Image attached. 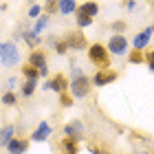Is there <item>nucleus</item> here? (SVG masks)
<instances>
[{
  "instance_id": "1",
  "label": "nucleus",
  "mask_w": 154,
  "mask_h": 154,
  "mask_svg": "<svg viewBox=\"0 0 154 154\" xmlns=\"http://www.w3.org/2000/svg\"><path fill=\"white\" fill-rule=\"evenodd\" d=\"M86 53H88V60L93 62L95 66L110 68V53H108L106 44H101V42H93V44L86 46Z\"/></svg>"
},
{
  "instance_id": "2",
  "label": "nucleus",
  "mask_w": 154,
  "mask_h": 154,
  "mask_svg": "<svg viewBox=\"0 0 154 154\" xmlns=\"http://www.w3.org/2000/svg\"><path fill=\"white\" fill-rule=\"evenodd\" d=\"M0 64L11 68L20 64V48L16 46L13 40H7V42H0Z\"/></svg>"
},
{
  "instance_id": "3",
  "label": "nucleus",
  "mask_w": 154,
  "mask_h": 154,
  "mask_svg": "<svg viewBox=\"0 0 154 154\" xmlns=\"http://www.w3.org/2000/svg\"><path fill=\"white\" fill-rule=\"evenodd\" d=\"M68 88H71V95L75 99H84V97H88V93L93 90V82H90V77H86L82 73V75H77V77L71 79Z\"/></svg>"
},
{
  "instance_id": "4",
  "label": "nucleus",
  "mask_w": 154,
  "mask_h": 154,
  "mask_svg": "<svg viewBox=\"0 0 154 154\" xmlns=\"http://www.w3.org/2000/svg\"><path fill=\"white\" fill-rule=\"evenodd\" d=\"M106 48H108L110 55H115V57H121V55H128V51H130V42H128V38H125L123 33H115V35L108 40Z\"/></svg>"
},
{
  "instance_id": "5",
  "label": "nucleus",
  "mask_w": 154,
  "mask_h": 154,
  "mask_svg": "<svg viewBox=\"0 0 154 154\" xmlns=\"http://www.w3.org/2000/svg\"><path fill=\"white\" fill-rule=\"evenodd\" d=\"M117 79H119V73L112 71V68H99V71L90 77L93 86H97V88H103V86H108V84H112Z\"/></svg>"
},
{
  "instance_id": "6",
  "label": "nucleus",
  "mask_w": 154,
  "mask_h": 154,
  "mask_svg": "<svg viewBox=\"0 0 154 154\" xmlns=\"http://www.w3.org/2000/svg\"><path fill=\"white\" fill-rule=\"evenodd\" d=\"M64 137H68V139H73V141H84L86 139V128H84V123L79 121V119H73V121H68L66 125H64Z\"/></svg>"
},
{
  "instance_id": "7",
  "label": "nucleus",
  "mask_w": 154,
  "mask_h": 154,
  "mask_svg": "<svg viewBox=\"0 0 154 154\" xmlns=\"http://www.w3.org/2000/svg\"><path fill=\"white\" fill-rule=\"evenodd\" d=\"M51 134H53L51 123H48V121H40V123L35 125V130L29 134V141H31V143H44V141L51 139Z\"/></svg>"
},
{
  "instance_id": "8",
  "label": "nucleus",
  "mask_w": 154,
  "mask_h": 154,
  "mask_svg": "<svg viewBox=\"0 0 154 154\" xmlns=\"http://www.w3.org/2000/svg\"><path fill=\"white\" fill-rule=\"evenodd\" d=\"M154 35V29H152V24L150 26H145V29H141L137 33L134 38H132V48H137V51H145V48L150 46V40Z\"/></svg>"
},
{
  "instance_id": "9",
  "label": "nucleus",
  "mask_w": 154,
  "mask_h": 154,
  "mask_svg": "<svg viewBox=\"0 0 154 154\" xmlns=\"http://www.w3.org/2000/svg\"><path fill=\"white\" fill-rule=\"evenodd\" d=\"M68 77H64L62 73H57V75H53L51 79H46L44 82V90H53V93H64V90H68Z\"/></svg>"
},
{
  "instance_id": "10",
  "label": "nucleus",
  "mask_w": 154,
  "mask_h": 154,
  "mask_svg": "<svg viewBox=\"0 0 154 154\" xmlns=\"http://www.w3.org/2000/svg\"><path fill=\"white\" fill-rule=\"evenodd\" d=\"M66 44H68V48H73V51H84V48L88 46V40L79 29V31H75V33H71V35L66 38Z\"/></svg>"
},
{
  "instance_id": "11",
  "label": "nucleus",
  "mask_w": 154,
  "mask_h": 154,
  "mask_svg": "<svg viewBox=\"0 0 154 154\" xmlns=\"http://www.w3.org/2000/svg\"><path fill=\"white\" fill-rule=\"evenodd\" d=\"M29 143H31L29 139H20V137H13L11 141L5 145V148H7V152H9V154H24L26 150H29Z\"/></svg>"
},
{
  "instance_id": "12",
  "label": "nucleus",
  "mask_w": 154,
  "mask_h": 154,
  "mask_svg": "<svg viewBox=\"0 0 154 154\" xmlns=\"http://www.w3.org/2000/svg\"><path fill=\"white\" fill-rule=\"evenodd\" d=\"M29 62L31 66H35V68H42V66H46V53L42 51V48H33V51L29 53Z\"/></svg>"
},
{
  "instance_id": "13",
  "label": "nucleus",
  "mask_w": 154,
  "mask_h": 154,
  "mask_svg": "<svg viewBox=\"0 0 154 154\" xmlns=\"http://www.w3.org/2000/svg\"><path fill=\"white\" fill-rule=\"evenodd\" d=\"M13 134H16V125H13V123L0 125V148H5V145L13 139Z\"/></svg>"
},
{
  "instance_id": "14",
  "label": "nucleus",
  "mask_w": 154,
  "mask_h": 154,
  "mask_svg": "<svg viewBox=\"0 0 154 154\" xmlns=\"http://www.w3.org/2000/svg\"><path fill=\"white\" fill-rule=\"evenodd\" d=\"M77 9V0H57V13L62 16H73Z\"/></svg>"
},
{
  "instance_id": "15",
  "label": "nucleus",
  "mask_w": 154,
  "mask_h": 154,
  "mask_svg": "<svg viewBox=\"0 0 154 154\" xmlns=\"http://www.w3.org/2000/svg\"><path fill=\"white\" fill-rule=\"evenodd\" d=\"M77 9L84 11V13H88L90 18H97V16H99V2H95V0H86V2L77 5Z\"/></svg>"
},
{
  "instance_id": "16",
  "label": "nucleus",
  "mask_w": 154,
  "mask_h": 154,
  "mask_svg": "<svg viewBox=\"0 0 154 154\" xmlns=\"http://www.w3.org/2000/svg\"><path fill=\"white\" fill-rule=\"evenodd\" d=\"M75 22H77V26H79V29H88L90 24L95 22V18H90L88 13H84V11H79V9H75Z\"/></svg>"
},
{
  "instance_id": "17",
  "label": "nucleus",
  "mask_w": 154,
  "mask_h": 154,
  "mask_svg": "<svg viewBox=\"0 0 154 154\" xmlns=\"http://www.w3.org/2000/svg\"><path fill=\"white\" fill-rule=\"evenodd\" d=\"M48 24H51V16L48 13H42L40 18H35V24H33V31L38 33V35H42L46 29H48Z\"/></svg>"
},
{
  "instance_id": "18",
  "label": "nucleus",
  "mask_w": 154,
  "mask_h": 154,
  "mask_svg": "<svg viewBox=\"0 0 154 154\" xmlns=\"http://www.w3.org/2000/svg\"><path fill=\"white\" fill-rule=\"evenodd\" d=\"M20 35H22V40H24V42H26V44H29L31 48H38V46L42 44L40 35H38V33L33 31V29H29V31H22V33H20Z\"/></svg>"
},
{
  "instance_id": "19",
  "label": "nucleus",
  "mask_w": 154,
  "mask_h": 154,
  "mask_svg": "<svg viewBox=\"0 0 154 154\" xmlns=\"http://www.w3.org/2000/svg\"><path fill=\"white\" fill-rule=\"evenodd\" d=\"M38 82L40 79H26V82H22V88H20V95L24 97V99H29V97L35 93V88H38Z\"/></svg>"
},
{
  "instance_id": "20",
  "label": "nucleus",
  "mask_w": 154,
  "mask_h": 154,
  "mask_svg": "<svg viewBox=\"0 0 154 154\" xmlns=\"http://www.w3.org/2000/svg\"><path fill=\"white\" fill-rule=\"evenodd\" d=\"M62 152L64 154H77L79 152V148H77V141H73V139H68V137H62Z\"/></svg>"
},
{
  "instance_id": "21",
  "label": "nucleus",
  "mask_w": 154,
  "mask_h": 154,
  "mask_svg": "<svg viewBox=\"0 0 154 154\" xmlns=\"http://www.w3.org/2000/svg\"><path fill=\"white\" fill-rule=\"evenodd\" d=\"M0 103H2V106H7V108H9V106L13 108V106L18 103V95L13 93V90H5L2 97H0Z\"/></svg>"
},
{
  "instance_id": "22",
  "label": "nucleus",
  "mask_w": 154,
  "mask_h": 154,
  "mask_svg": "<svg viewBox=\"0 0 154 154\" xmlns=\"http://www.w3.org/2000/svg\"><path fill=\"white\" fill-rule=\"evenodd\" d=\"M143 62H145L143 51H137V48L128 51V64H143Z\"/></svg>"
},
{
  "instance_id": "23",
  "label": "nucleus",
  "mask_w": 154,
  "mask_h": 154,
  "mask_svg": "<svg viewBox=\"0 0 154 154\" xmlns=\"http://www.w3.org/2000/svg\"><path fill=\"white\" fill-rule=\"evenodd\" d=\"M22 75L26 77V79H40L38 68H35V66H31L29 62H26V64H22Z\"/></svg>"
},
{
  "instance_id": "24",
  "label": "nucleus",
  "mask_w": 154,
  "mask_h": 154,
  "mask_svg": "<svg viewBox=\"0 0 154 154\" xmlns=\"http://www.w3.org/2000/svg\"><path fill=\"white\" fill-rule=\"evenodd\" d=\"M73 103H75V97L71 93H66V90H64V93H60V106L62 108H71Z\"/></svg>"
},
{
  "instance_id": "25",
  "label": "nucleus",
  "mask_w": 154,
  "mask_h": 154,
  "mask_svg": "<svg viewBox=\"0 0 154 154\" xmlns=\"http://www.w3.org/2000/svg\"><path fill=\"white\" fill-rule=\"evenodd\" d=\"M53 46H55V53H57V55H66V53H68V44H66V40H55V42H53Z\"/></svg>"
},
{
  "instance_id": "26",
  "label": "nucleus",
  "mask_w": 154,
  "mask_h": 154,
  "mask_svg": "<svg viewBox=\"0 0 154 154\" xmlns=\"http://www.w3.org/2000/svg\"><path fill=\"white\" fill-rule=\"evenodd\" d=\"M42 11H46L48 16L57 13V0H46V5H44V9H42Z\"/></svg>"
},
{
  "instance_id": "27",
  "label": "nucleus",
  "mask_w": 154,
  "mask_h": 154,
  "mask_svg": "<svg viewBox=\"0 0 154 154\" xmlns=\"http://www.w3.org/2000/svg\"><path fill=\"white\" fill-rule=\"evenodd\" d=\"M143 55H145V64H148V68L154 73V48H152V51H143Z\"/></svg>"
},
{
  "instance_id": "28",
  "label": "nucleus",
  "mask_w": 154,
  "mask_h": 154,
  "mask_svg": "<svg viewBox=\"0 0 154 154\" xmlns=\"http://www.w3.org/2000/svg\"><path fill=\"white\" fill-rule=\"evenodd\" d=\"M125 26H128V24H125L123 20H115V22L110 24V29H112L115 33H123V31H125Z\"/></svg>"
},
{
  "instance_id": "29",
  "label": "nucleus",
  "mask_w": 154,
  "mask_h": 154,
  "mask_svg": "<svg viewBox=\"0 0 154 154\" xmlns=\"http://www.w3.org/2000/svg\"><path fill=\"white\" fill-rule=\"evenodd\" d=\"M40 16H42V7L33 2V5L29 7V18H40Z\"/></svg>"
},
{
  "instance_id": "30",
  "label": "nucleus",
  "mask_w": 154,
  "mask_h": 154,
  "mask_svg": "<svg viewBox=\"0 0 154 154\" xmlns=\"http://www.w3.org/2000/svg\"><path fill=\"white\" fill-rule=\"evenodd\" d=\"M123 9L128 11V13H134V9H137V0H123Z\"/></svg>"
},
{
  "instance_id": "31",
  "label": "nucleus",
  "mask_w": 154,
  "mask_h": 154,
  "mask_svg": "<svg viewBox=\"0 0 154 154\" xmlns=\"http://www.w3.org/2000/svg\"><path fill=\"white\" fill-rule=\"evenodd\" d=\"M16 77H9V79H7V90H13V86H16Z\"/></svg>"
},
{
  "instance_id": "32",
  "label": "nucleus",
  "mask_w": 154,
  "mask_h": 154,
  "mask_svg": "<svg viewBox=\"0 0 154 154\" xmlns=\"http://www.w3.org/2000/svg\"><path fill=\"white\" fill-rule=\"evenodd\" d=\"M38 73H40V79H42V77H46V75H48V64L42 66V68H38Z\"/></svg>"
},
{
  "instance_id": "33",
  "label": "nucleus",
  "mask_w": 154,
  "mask_h": 154,
  "mask_svg": "<svg viewBox=\"0 0 154 154\" xmlns=\"http://www.w3.org/2000/svg\"><path fill=\"white\" fill-rule=\"evenodd\" d=\"M93 154H110V152H103V150H99V148H88Z\"/></svg>"
},
{
  "instance_id": "34",
  "label": "nucleus",
  "mask_w": 154,
  "mask_h": 154,
  "mask_svg": "<svg viewBox=\"0 0 154 154\" xmlns=\"http://www.w3.org/2000/svg\"><path fill=\"white\" fill-rule=\"evenodd\" d=\"M150 7H152V11H154V0H150Z\"/></svg>"
},
{
  "instance_id": "35",
  "label": "nucleus",
  "mask_w": 154,
  "mask_h": 154,
  "mask_svg": "<svg viewBox=\"0 0 154 154\" xmlns=\"http://www.w3.org/2000/svg\"><path fill=\"white\" fill-rule=\"evenodd\" d=\"M139 154H150V152H145V150H141V152H139Z\"/></svg>"
},
{
  "instance_id": "36",
  "label": "nucleus",
  "mask_w": 154,
  "mask_h": 154,
  "mask_svg": "<svg viewBox=\"0 0 154 154\" xmlns=\"http://www.w3.org/2000/svg\"><path fill=\"white\" fill-rule=\"evenodd\" d=\"M26 2H29V5H33V2H35V0H26Z\"/></svg>"
},
{
  "instance_id": "37",
  "label": "nucleus",
  "mask_w": 154,
  "mask_h": 154,
  "mask_svg": "<svg viewBox=\"0 0 154 154\" xmlns=\"http://www.w3.org/2000/svg\"><path fill=\"white\" fill-rule=\"evenodd\" d=\"M152 154H154V150H152Z\"/></svg>"
}]
</instances>
